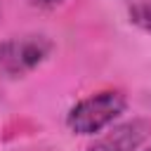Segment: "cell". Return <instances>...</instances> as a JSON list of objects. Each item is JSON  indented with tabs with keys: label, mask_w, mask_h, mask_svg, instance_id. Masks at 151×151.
Returning <instances> with one entry per match:
<instances>
[{
	"label": "cell",
	"mask_w": 151,
	"mask_h": 151,
	"mask_svg": "<svg viewBox=\"0 0 151 151\" xmlns=\"http://www.w3.org/2000/svg\"><path fill=\"white\" fill-rule=\"evenodd\" d=\"M125 109H127V99L120 90H101L71 106L66 116V127L73 134L92 137L104 132L109 125H113Z\"/></svg>",
	"instance_id": "6da1fadb"
},
{
	"label": "cell",
	"mask_w": 151,
	"mask_h": 151,
	"mask_svg": "<svg viewBox=\"0 0 151 151\" xmlns=\"http://www.w3.org/2000/svg\"><path fill=\"white\" fill-rule=\"evenodd\" d=\"M54 45L47 35H17L0 42V73L9 78H19L38 68L50 54Z\"/></svg>",
	"instance_id": "7a4b0ae2"
},
{
	"label": "cell",
	"mask_w": 151,
	"mask_h": 151,
	"mask_svg": "<svg viewBox=\"0 0 151 151\" xmlns=\"http://www.w3.org/2000/svg\"><path fill=\"white\" fill-rule=\"evenodd\" d=\"M151 132V123L144 118H132L127 123H120L116 127H111L106 134L97 137L87 151H137L144 139Z\"/></svg>",
	"instance_id": "3957f363"
},
{
	"label": "cell",
	"mask_w": 151,
	"mask_h": 151,
	"mask_svg": "<svg viewBox=\"0 0 151 151\" xmlns=\"http://www.w3.org/2000/svg\"><path fill=\"white\" fill-rule=\"evenodd\" d=\"M127 17L134 26L151 33V0H134L127 7Z\"/></svg>",
	"instance_id": "277c9868"
},
{
	"label": "cell",
	"mask_w": 151,
	"mask_h": 151,
	"mask_svg": "<svg viewBox=\"0 0 151 151\" xmlns=\"http://www.w3.org/2000/svg\"><path fill=\"white\" fill-rule=\"evenodd\" d=\"M38 5H42V7H54V5H59V2H64V0H35Z\"/></svg>",
	"instance_id": "5b68a950"
},
{
	"label": "cell",
	"mask_w": 151,
	"mask_h": 151,
	"mask_svg": "<svg viewBox=\"0 0 151 151\" xmlns=\"http://www.w3.org/2000/svg\"><path fill=\"white\" fill-rule=\"evenodd\" d=\"M146 151H151V149H146Z\"/></svg>",
	"instance_id": "8992f818"
}]
</instances>
